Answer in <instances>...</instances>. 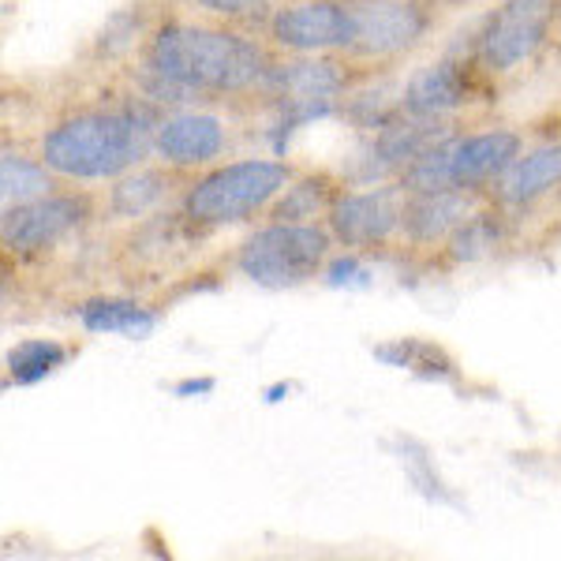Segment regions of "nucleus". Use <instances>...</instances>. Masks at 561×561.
I'll list each match as a JSON object with an SVG mask.
<instances>
[{"instance_id":"1","label":"nucleus","mask_w":561,"mask_h":561,"mask_svg":"<svg viewBox=\"0 0 561 561\" xmlns=\"http://www.w3.org/2000/svg\"><path fill=\"white\" fill-rule=\"evenodd\" d=\"M277 60L280 53L259 31L187 12L169 0L142 53L121 76L165 113L180 105H232L255 113Z\"/></svg>"},{"instance_id":"4","label":"nucleus","mask_w":561,"mask_h":561,"mask_svg":"<svg viewBox=\"0 0 561 561\" xmlns=\"http://www.w3.org/2000/svg\"><path fill=\"white\" fill-rule=\"evenodd\" d=\"M217 232L203 229L180 206L142 221L121 225L108 237L105 266L113 280L139 296H165V285H180L203 266V255Z\"/></svg>"},{"instance_id":"8","label":"nucleus","mask_w":561,"mask_h":561,"mask_svg":"<svg viewBox=\"0 0 561 561\" xmlns=\"http://www.w3.org/2000/svg\"><path fill=\"white\" fill-rule=\"evenodd\" d=\"M337 251V240L325 225L262 221L229 251V266L251 285L285 293L311 280H322L325 262Z\"/></svg>"},{"instance_id":"21","label":"nucleus","mask_w":561,"mask_h":561,"mask_svg":"<svg viewBox=\"0 0 561 561\" xmlns=\"http://www.w3.org/2000/svg\"><path fill=\"white\" fill-rule=\"evenodd\" d=\"M348 187V180L341 176V169L325 165H300V173L288 180V187L277 195V203L270 206V214L262 221H300V225H325L333 203Z\"/></svg>"},{"instance_id":"26","label":"nucleus","mask_w":561,"mask_h":561,"mask_svg":"<svg viewBox=\"0 0 561 561\" xmlns=\"http://www.w3.org/2000/svg\"><path fill=\"white\" fill-rule=\"evenodd\" d=\"M180 8L198 15H210V20L232 23V26H248V31H259L266 26V20L274 15L277 0H176Z\"/></svg>"},{"instance_id":"5","label":"nucleus","mask_w":561,"mask_h":561,"mask_svg":"<svg viewBox=\"0 0 561 561\" xmlns=\"http://www.w3.org/2000/svg\"><path fill=\"white\" fill-rule=\"evenodd\" d=\"M296 173L300 165L280 153H240V158L217 161L187 180L180 210L210 232L255 225L270 214V206L277 203V195Z\"/></svg>"},{"instance_id":"20","label":"nucleus","mask_w":561,"mask_h":561,"mask_svg":"<svg viewBox=\"0 0 561 561\" xmlns=\"http://www.w3.org/2000/svg\"><path fill=\"white\" fill-rule=\"evenodd\" d=\"M161 311L165 307L147 300L139 293H90L83 300L71 304V319L90 337H147V333L158 330Z\"/></svg>"},{"instance_id":"3","label":"nucleus","mask_w":561,"mask_h":561,"mask_svg":"<svg viewBox=\"0 0 561 561\" xmlns=\"http://www.w3.org/2000/svg\"><path fill=\"white\" fill-rule=\"evenodd\" d=\"M370 71L356 65L345 53H319V57H280L270 79L266 94L255 108V121H262L259 135L285 158V147L296 131L311 128L322 121H337L345 98L359 83H367Z\"/></svg>"},{"instance_id":"24","label":"nucleus","mask_w":561,"mask_h":561,"mask_svg":"<svg viewBox=\"0 0 561 561\" xmlns=\"http://www.w3.org/2000/svg\"><path fill=\"white\" fill-rule=\"evenodd\" d=\"M76 348L57 337H23L4 352V386H34L42 378L57 375Z\"/></svg>"},{"instance_id":"17","label":"nucleus","mask_w":561,"mask_h":561,"mask_svg":"<svg viewBox=\"0 0 561 561\" xmlns=\"http://www.w3.org/2000/svg\"><path fill=\"white\" fill-rule=\"evenodd\" d=\"M184 173L176 169L161 165V161H142L139 169L131 173L116 176L113 184L102 187V221L105 225H131V221H142V217H153L161 210H173L180 206V195L187 187Z\"/></svg>"},{"instance_id":"7","label":"nucleus","mask_w":561,"mask_h":561,"mask_svg":"<svg viewBox=\"0 0 561 561\" xmlns=\"http://www.w3.org/2000/svg\"><path fill=\"white\" fill-rule=\"evenodd\" d=\"M94 225H102V187L60 184L34 203L0 206V243L8 262H45L76 248Z\"/></svg>"},{"instance_id":"14","label":"nucleus","mask_w":561,"mask_h":561,"mask_svg":"<svg viewBox=\"0 0 561 561\" xmlns=\"http://www.w3.org/2000/svg\"><path fill=\"white\" fill-rule=\"evenodd\" d=\"M262 38L280 57L348 53L356 42V12L352 0H277L274 15L262 26Z\"/></svg>"},{"instance_id":"25","label":"nucleus","mask_w":561,"mask_h":561,"mask_svg":"<svg viewBox=\"0 0 561 561\" xmlns=\"http://www.w3.org/2000/svg\"><path fill=\"white\" fill-rule=\"evenodd\" d=\"M389 454L397 457V465H401V472L409 476V483L415 486V494L420 497H427V502H434V505H460L457 494L449 491V483L438 476V468H434L431 449L423 446L420 438L397 434V438L389 442Z\"/></svg>"},{"instance_id":"16","label":"nucleus","mask_w":561,"mask_h":561,"mask_svg":"<svg viewBox=\"0 0 561 561\" xmlns=\"http://www.w3.org/2000/svg\"><path fill=\"white\" fill-rule=\"evenodd\" d=\"M561 195V131L558 135H542L520 150V158L513 161L502 173V180L494 184L491 198L502 210H510L513 217H531L542 206H550Z\"/></svg>"},{"instance_id":"11","label":"nucleus","mask_w":561,"mask_h":561,"mask_svg":"<svg viewBox=\"0 0 561 561\" xmlns=\"http://www.w3.org/2000/svg\"><path fill=\"white\" fill-rule=\"evenodd\" d=\"M497 94V83L483 76L476 60V26L468 42L442 49L423 68H412L401 83V108L415 116H438V121H465L479 105Z\"/></svg>"},{"instance_id":"12","label":"nucleus","mask_w":561,"mask_h":561,"mask_svg":"<svg viewBox=\"0 0 561 561\" xmlns=\"http://www.w3.org/2000/svg\"><path fill=\"white\" fill-rule=\"evenodd\" d=\"M356 42L345 57L370 71H389L434 38L446 8L431 0H352Z\"/></svg>"},{"instance_id":"22","label":"nucleus","mask_w":561,"mask_h":561,"mask_svg":"<svg viewBox=\"0 0 561 561\" xmlns=\"http://www.w3.org/2000/svg\"><path fill=\"white\" fill-rule=\"evenodd\" d=\"M60 184L65 180H57V173L38 158L31 139L12 142V135H4V147H0V206L34 203V198L57 192Z\"/></svg>"},{"instance_id":"6","label":"nucleus","mask_w":561,"mask_h":561,"mask_svg":"<svg viewBox=\"0 0 561 561\" xmlns=\"http://www.w3.org/2000/svg\"><path fill=\"white\" fill-rule=\"evenodd\" d=\"M528 147V131L513 124H483L460 128L415 158L401 173L409 192H479L491 195L505 169Z\"/></svg>"},{"instance_id":"19","label":"nucleus","mask_w":561,"mask_h":561,"mask_svg":"<svg viewBox=\"0 0 561 561\" xmlns=\"http://www.w3.org/2000/svg\"><path fill=\"white\" fill-rule=\"evenodd\" d=\"M520 217L486 198L479 210H472L465 225L449 237L446 248L438 251V259L431 262V270H465V266H483L497 255L513 248V240L520 237Z\"/></svg>"},{"instance_id":"23","label":"nucleus","mask_w":561,"mask_h":561,"mask_svg":"<svg viewBox=\"0 0 561 561\" xmlns=\"http://www.w3.org/2000/svg\"><path fill=\"white\" fill-rule=\"evenodd\" d=\"M370 352H375V359H382L386 367L415 375V378H423V382L454 386L460 378L457 359L431 337H393V341L375 345Z\"/></svg>"},{"instance_id":"13","label":"nucleus","mask_w":561,"mask_h":561,"mask_svg":"<svg viewBox=\"0 0 561 561\" xmlns=\"http://www.w3.org/2000/svg\"><path fill=\"white\" fill-rule=\"evenodd\" d=\"M404 192L401 180L386 184H348L333 203L325 229L333 232L337 248L359 251V255H397L401 251V225H404Z\"/></svg>"},{"instance_id":"18","label":"nucleus","mask_w":561,"mask_h":561,"mask_svg":"<svg viewBox=\"0 0 561 561\" xmlns=\"http://www.w3.org/2000/svg\"><path fill=\"white\" fill-rule=\"evenodd\" d=\"M169 8V0H135V4L116 8L108 20L98 26V34L87 42L83 49V65L90 71H102V76H121L142 53L150 31L158 26L161 12Z\"/></svg>"},{"instance_id":"15","label":"nucleus","mask_w":561,"mask_h":561,"mask_svg":"<svg viewBox=\"0 0 561 561\" xmlns=\"http://www.w3.org/2000/svg\"><path fill=\"white\" fill-rule=\"evenodd\" d=\"M486 198L491 195H479V192H409V198H404L401 251L397 255L431 266L438 259V251L449 243V237Z\"/></svg>"},{"instance_id":"10","label":"nucleus","mask_w":561,"mask_h":561,"mask_svg":"<svg viewBox=\"0 0 561 561\" xmlns=\"http://www.w3.org/2000/svg\"><path fill=\"white\" fill-rule=\"evenodd\" d=\"M255 113L232 105H180L169 108L153 128V161L195 176L217 161L237 158Z\"/></svg>"},{"instance_id":"9","label":"nucleus","mask_w":561,"mask_h":561,"mask_svg":"<svg viewBox=\"0 0 561 561\" xmlns=\"http://www.w3.org/2000/svg\"><path fill=\"white\" fill-rule=\"evenodd\" d=\"M554 38H561V0H494L476 23V60L491 83H505L536 65Z\"/></svg>"},{"instance_id":"2","label":"nucleus","mask_w":561,"mask_h":561,"mask_svg":"<svg viewBox=\"0 0 561 561\" xmlns=\"http://www.w3.org/2000/svg\"><path fill=\"white\" fill-rule=\"evenodd\" d=\"M165 108L113 76L94 98H76L38 124L31 147L65 184L105 187L153 158V128Z\"/></svg>"}]
</instances>
